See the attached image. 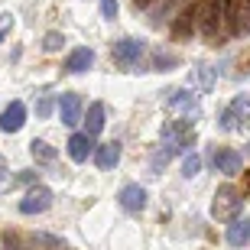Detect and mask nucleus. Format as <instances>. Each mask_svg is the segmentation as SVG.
I'll return each mask as SVG.
<instances>
[{"instance_id": "f257e3e1", "label": "nucleus", "mask_w": 250, "mask_h": 250, "mask_svg": "<svg viewBox=\"0 0 250 250\" xmlns=\"http://www.w3.org/2000/svg\"><path fill=\"white\" fill-rule=\"evenodd\" d=\"M195 143V121H169L166 127H163V146H159V153L153 156V169H163L172 156H179V153H186L188 146Z\"/></svg>"}, {"instance_id": "f03ea898", "label": "nucleus", "mask_w": 250, "mask_h": 250, "mask_svg": "<svg viewBox=\"0 0 250 250\" xmlns=\"http://www.w3.org/2000/svg\"><path fill=\"white\" fill-rule=\"evenodd\" d=\"M244 208V195L237 186H221L211 198V218L214 221H237V214Z\"/></svg>"}, {"instance_id": "7ed1b4c3", "label": "nucleus", "mask_w": 250, "mask_h": 250, "mask_svg": "<svg viewBox=\"0 0 250 250\" xmlns=\"http://www.w3.org/2000/svg\"><path fill=\"white\" fill-rule=\"evenodd\" d=\"M218 127H221V130H250V98L237 94V98L221 111Z\"/></svg>"}, {"instance_id": "20e7f679", "label": "nucleus", "mask_w": 250, "mask_h": 250, "mask_svg": "<svg viewBox=\"0 0 250 250\" xmlns=\"http://www.w3.org/2000/svg\"><path fill=\"white\" fill-rule=\"evenodd\" d=\"M143 52H146V42H143V39H133V36L117 39V42H114V49H111L114 62L124 65V68H133V65L140 62V56H143Z\"/></svg>"}, {"instance_id": "39448f33", "label": "nucleus", "mask_w": 250, "mask_h": 250, "mask_svg": "<svg viewBox=\"0 0 250 250\" xmlns=\"http://www.w3.org/2000/svg\"><path fill=\"white\" fill-rule=\"evenodd\" d=\"M52 188L49 186H33L23 198H20V211L23 214H42V211H49L52 208Z\"/></svg>"}, {"instance_id": "423d86ee", "label": "nucleus", "mask_w": 250, "mask_h": 250, "mask_svg": "<svg viewBox=\"0 0 250 250\" xmlns=\"http://www.w3.org/2000/svg\"><path fill=\"white\" fill-rule=\"evenodd\" d=\"M211 163H214L218 172H224V176H237V172L244 169V156L237 153V149H231V146H218L211 153Z\"/></svg>"}, {"instance_id": "0eeeda50", "label": "nucleus", "mask_w": 250, "mask_h": 250, "mask_svg": "<svg viewBox=\"0 0 250 250\" xmlns=\"http://www.w3.org/2000/svg\"><path fill=\"white\" fill-rule=\"evenodd\" d=\"M146 188L143 186H137V182H130V186H124L121 188V195H117V202H121V208L124 211H130V214H140L143 208H146Z\"/></svg>"}, {"instance_id": "6e6552de", "label": "nucleus", "mask_w": 250, "mask_h": 250, "mask_svg": "<svg viewBox=\"0 0 250 250\" xmlns=\"http://www.w3.org/2000/svg\"><path fill=\"white\" fill-rule=\"evenodd\" d=\"M166 107H172V111H182V114H198V94L195 91H186V88H172V91H166Z\"/></svg>"}, {"instance_id": "1a4fd4ad", "label": "nucleus", "mask_w": 250, "mask_h": 250, "mask_svg": "<svg viewBox=\"0 0 250 250\" xmlns=\"http://www.w3.org/2000/svg\"><path fill=\"white\" fill-rule=\"evenodd\" d=\"M59 117H62L65 127H75V124L82 121V98L75 91H65L59 98Z\"/></svg>"}, {"instance_id": "9d476101", "label": "nucleus", "mask_w": 250, "mask_h": 250, "mask_svg": "<svg viewBox=\"0 0 250 250\" xmlns=\"http://www.w3.org/2000/svg\"><path fill=\"white\" fill-rule=\"evenodd\" d=\"M23 124H26V104L10 101V107L0 114V130L3 133H17V130H23Z\"/></svg>"}, {"instance_id": "9b49d317", "label": "nucleus", "mask_w": 250, "mask_h": 250, "mask_svg": "<svg viewBox=\"0 0 250 250\" xmlns=\"http://www.w3.org/2000/svg\"><path fill=\"white\" fill-rule=\"evenodd\" d=\"M91 153H98L91 133H72V137H68V156H72L75 163H84Z\"/></svg>"}, {"instance_id": "f8f14e48", "label": "nucleus", "mask_w": 250, "mask_h": 250, "mask_svg": "<svg viewBox=\"0 0 250 250\" xmlns=\"http://www.w3.org/2000/svg\"><path fill=\"white\" fill-rule=\"evenodd\" d=\"M195 29H198V0H195L188 10H182V13H179V20L172 23V36H176V39H186V36H192Z\"/></svg>"}, {"instance_id": "ddd939ff", "label": "nucleus", "mask_w": 250, "mask_h": 250, "mask_svg": "<svg viewBox=\"0 0 250 250\" xmlns=\"http://www.w3.org/2000/svg\"><path fill=\"white\" fill-rule=\"evenodd\" d=\"M121 143L117 140H111V143H104V146H98V153H94V163H98V169H104V172H111L117 163H121Z\"/></svg>"}, {"instance_id": "4468645a", "label": "nucleus", "mask_w": 250, "mask_h": 250, "mask_svg": "<svg viewBox=\"0 0 250 250\" xmlns=\"http://www.w3.org/2000/svg\"><path fill=\"white\" fill-rule=\"evenodd\" d=\"M91 62H94V52L88 46L72 49V52H68V59H65V72L82 75V72H88V68H91Z\"/></svg>"}, {"instance_id": "2eb2a0df", "label": "nucleus", "mask_w": 250, "mask_h": 250, "mask_svg": "<svg viewBox=\"0 0 250 250\" xmlns=\"http://www.w3.org/2000/svg\"><path fill=\"white\" fill-rule=\"evenodd\" d=\"M224 237H228L231 247H247V244H250V218H237V221H231Z\"/></svg>"}, {"instance_id": "dca6fc26", "label": "nucleus", "mask_w": 250, "mask_h": 250, "mask_svg": "<svg viewBox=\"0 0 250 250\" xmlns=\"http://www.w3.org/2000/svg\"><path fill=\"white\" fill-rule=\"evenodd\" d=\"M104 104L101 101H94V104H88V121H84V133H91V137H98V133H101L104 130Z\"/></svg>"}, {"instance_id": "f3484780", "label": "nucleus", "mask_w": 250, "mask_h": 250, "mask_svg": "<svg viewBox=\"0 0 250 250\" xmlns=\"http://www.w3.org/2000/svg\"><path fill=\"white\" fill-rule=\"evenodd\" d=\"M29 156L36 159V163H56V146L46 143V140H33L29 143Z\"/></svg>"}, {"instance_id": "a211bd4d", "label": "nucleus", "mask_w": 250, "mask_h": 250, "mask_svg": "<svg viewBox=\"0 0 250 250\" xmlns=\"http://www.w3.org/2000/svg\"><path fill=\"white\" fill-rule=\"evenodd\" d=\"M188 84H198L202 91H211V84H214V75L208 65H195L192 75H188Z\"/></svg>"}, {"instance_id": "6ab92c4d", "label": "nucleus", "mask_w": 250, "mask_h": 250, "mask_svg": "<svg viewBox=\"0 0 250 250\" xmlns=\"http://www.w3.org/2000/svg\"><path fill=\"white\" fill-rule=\"evenodd\" d=\"M33 244H36V247H52V250H62L65 247L62 237H52V234H42V231L33 234Z\"/></svg>"}, {"instance_id": "aec40b11", "label": "nucleus", "mask_w": 250, "mask_h": 250, "mask_svg": "<svg viewBox=\"0 0 250 250\" xmlns=\"http://www.w3.org/2000/svg\"><path fill=\"white\" fill-rule=\"evenodd\" d=\"M202 172V156L198 153H192V156H186V163H182V176L186 179H195Z\"/></svg>"}, {"instance_id": "412c9836", "label": "nucleus", "mask_w": 250, "mask_h": 250, "mask_svg": "<svg viewBox=\"0 0 250 250\" xmlns=\"http://www.w3.org/2000/svg\"><path fill=\"white\" fill-rule=\"evenodd\" d=\"M62 42H65L62 33H46V39H42V49H46V52H56V49H62Z\"/></svg>"}, {"instance_id": "4be33fe9", "label": "nucleus", "mask_w": 250, "mask_h": 250, "mask_svg": "<svg viewBox=\"0 0 250 250\" xmlns=\"http://www.w3.org/2000/svg\"><path fill=\"white\" fill-rule=\"evenodd\" d=\"M153 65H156V72H169V65H176V56H166V52H153Z\"/></svg>"}, {"instance_id": "5701e85b", "label": "nucleus", "mask_w": 250, "mask_h": 250, "mask_svg": "<svg viewBox=\"0 0 250 250\" xmlns=\"http://www.w3.org/2000/svg\"><path fill=\"white\" fill-rule=\"evenodd\" d=\"M10 29H13V17L10 13H0V42L10 36Z\"/></svg>"}, {"instance_id": "b1692460", "label": "nucleus", "mask_w": 250, "mask_h": 250, "mask_svg": "<svg viewBox=\"0 0 250 250\" xmlns=\"http://www.w3.org/2000/svg\"><path fill=\"white\" fill-rule=\"evenodd\" d=\"M3 250H23V244H20V237H17L13 231L3 234Z\"/></svg>"}, {"instance_id": "393cba45", "label": "nucleus", "mask_w": 250, "mask_h": 250, "mask_svg": "<svg viewBox=\"0 0 250 250\" xmlns=\"http://www.w3.org/2000/svg\"><path fill=\"white\" fill-rule=\"evenodd\" d=\"M101 13L104 20H114L117 17V0H101Z\"/></svg>"}, {"instance_id": "a878e982", "label": "nucleus", "mask_w": 250, "mask_h": 250, "mask_svg": "<svg viewBox=\"0 0 250 250\" xmlns=\"http://www.w3.org/2000/svg\"><path fill=\"white\" fill-rule=\"evenodd\" d=\"M36 114L39 117H49V114H52V98H42V101L36 104Z\"/></svg>"}, {"instance_id": "bb28decb", "label": "nucleus", "mask_w": 250, "mask_h": 250, "mask_svg": "<svg viewBox=\"0 0 250 250\" xmlns=\"http://www.w3.org/2000/svg\"><path fill=\"white\" fill-rule=\"evenodd\" d=\"M241 7H244V17H247V23H250V0H241Z\"/></svg>"}, {"instance_id": "cd10ccee", "label": "nucleus", "mask_w": 250, "mask_h": 250, "mask_svg": "<svg viewBox=\"0 0 250 250\" xmlns=\"http://www.w3.org/2000/svg\"><path fill=\"white\" fill-rule=\"evenodd\" d=\"M153 0H133V7H149Z\"/></svg>"}, {"instance_id": "c85d7f7f", "label": "nucleus", "mask_w": 250, "mask_h": 250, "mask_svg": "<svg viewBox=\"0 0 250 250\" xmlns=\"http://www.w3.org/2000/svg\"><path fill=\"white\" fill-rule=\"evenodd\" d=\"M247 149H250V146H247Z\"/></svg>"}]
</instances>
